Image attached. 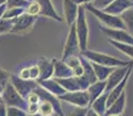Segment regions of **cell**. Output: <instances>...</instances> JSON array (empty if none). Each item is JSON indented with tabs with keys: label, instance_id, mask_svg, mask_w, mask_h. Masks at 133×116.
<instances>
[{
	"label": "cell",
	"instance_id": "28",
	"mask_svg": "<svg viewBox=\"0 0 133 116\" xmlns=\"http://www.w3.org/2000/svg\"><path fill=\"white\" fill-rule=\"evenodd\" d=\"M29 1L28 0H7L6 6L8 8H27Z\"/></svg>",
	"mask_w": 133,
	"mask_h": 116
},
{
	"label": "cell",
	"instance_id": "16",
	"mask_svg": "<svg viewBox=\"0 0 133 116\" xmlns=\"http://www.w3.org/2000/svg\"><path fill=\"white\" fill-rule=\"evenodd\" d=\"M70 77H74L73 70L64 60H56L55 59L53 78H70Z\"/></svg>",
	"mask_w": 133,
	"mask_h": 116
},
{
	"label": "cell",
	"instance_id": "7",
	"mask_svg": "<svg viewBox=\"0 0 133 116\" xmlns=\"http://www.w3.org/2000/svg\"><path fill=\"white\" fill-rule=\"evenodd\" d=\"M101 30L105 35L109 36V40L133 45V35L127 32L126 29H116V28H109L105 26H101Z\"/></svg>",
	"mask_w": 133,
	"mask_h": 116
},
{
	"label": "cell",
	"instance_id": "12",
	"mask_svg": "<svg viewBox=\"0 0 133 116\" xmlns=\"http://www.w3.org/2000/svg\"><path fill=\"white\" fill-rule=\"evenodd\" d=\"M133 7V0H115L103 11L111 15H122L126 9Z\"/></svg>",
	"mask_w": 133,
	"mask_h": 116
},
{
	"label": "cell",
	"instance_id": "42",
	"mask_svg": "<svg viewBox=\"0 0 133 116\" xmlns=\"http://www.w3.org/2000/svg\"><path fill=\"white\" fill-rule=\"evenodd\" d=\"M74 2H76L78 5H86L89 2H93V0H73Z\"/></svg>",
	"mask_w": 133,
	"mask_h": 116
},
{
	"label": "cell",
	"instance_id": "23",
	"mask_svg": "<svg viewBox=\"0 0 133 116\" xmlns=\"http://www.w3.org/2000/svg\"><path fill=\"white\" fill-rule=\"evenodd\" d=\"M66 64L73 70L74 77H80L83 74V65L81 63V59L78 56H70L66 59H64Z\"/></svg>",
	"mask_w": 133,
	"mask_h": 116
},
{
	"label": "cell",
	"instance_id": "39",
	"mask_svg": "<svg viewBox=\"0 0 133 116\" xmlns=\"http://www.w3.org/2000/svg\"><path fill=\"white\" fill-rule=\"evenodd\" d=\"M0 116H7V106L4 103V101H0Z\"/></svg>",
	"mask_w": 133,
	"mask_h": 116
},
{
	"label": "cell",
	"instance_id": "22",
	"mask_svg": "<svg viewBox=\"0 0 133 116\" xmlns=\"http://www.w3.org/2000/svg\"><path fill=\"white\" fill-rule=\"evenodd\" d=\"M91 65L93 69L95 71V74L97 77V80L99 81H107V79L109 78V76L112 73L116 68H110V66H105V65H101V64H97L91 62Z\"/></svg>",
	"mask_w": 133,
	"mask_h": 116
},
{
	"label": "cell",
	"instance_id": "21",
	"mask_svg": "<svg viewBox=\"0 0 133 116\" xmlns=\"http://www.w3.org/2000/svg\"><path fill=\"white\" fill-rule=\"evenodd\" d=\"M56 79L67 92H75L82 91L79 84V80L76 77H70V78H53Z\"/></svg>",
	"mask_w": 133,
	"mask_h": 116
},
{
	"label": "cell",
	"instance_id": "24",
	"mask_svg": "<svg viewBox=\"0 0 133 116\" xmlns=\"http://www.w3.org/2000/svg\"><path fill=\"white\" fill-rule=\"evenodd\" d=\"M38 113L44 116H53V115H57L56 114V110L53 105L51 103L50 101L48 100H42L39 102V109H38ZM59 116V115H58Z\"/></svg>",
	"mask_w": 133,
	"mask_h": 116
},
{
	"label": "cell",
	"instance_id": "35",
	"mask_svg": "<svg viewBox=\"0 0 133 116\" xmlns=\"http://www.w3.org/2000/svg\"><path fill=\"white\" fill-rule=\"evenodd\" d=\"M87 112H88V107L82 108V107H75L73 109V112L71 113L70 116H86Z\"/></svg>",
	"mask_w": 133,
	"mask_h": 116
},
{
	"label": "cell",
	"instance_id": "37",
	"mask_svg": "<svg viewBox=\"0 0 133 116\" xmlns=\"http://www.w3.org/2000/svg\"><path fill=\"white\" fill-rule=\"evenodd\" d=\"M38 109H39V103H28L27 114L28 115H35L38 113Z\"/></svg>",
	"mask_w": 133,
	"mask_h": 116
},
{
	"label": "cell",
	"instance_id": "8",
	"mask_svg": "<svg viewBox=\"0 0 133 116\" xmlns=\"http://www.w3.org/2000/svg\"><path fill=\"white\" fill-rule=\"evenodd\" d=\"M34 23H35L34 15H30L28 13H23L22 15L13 19V28H12L11 33H15V34L25 33L31 29Z\"/></svg>",
	"mask_w": 133,
	"mask_h": 116
},
{
	"label": "cell",
	"instance_id": "41",
	"mask_svg": "<svg viewBox=\"0 0 133 116\" xmlns=\"http://www.w3.org/2000/svg\"><path fill=\"white\" fill-rule=\"evenodd\" d=\"M6 9H7L6 4H4V5H1V6H0V19H2V16H4L5 12H6Z\"/></svg>",
	"mask_w": 133,
	"mask_h": 116
},
{
	"label": "cell",
	"instance_id": "44",
	"mask_svg": "<svg viewBox=\"0 0 133 116\" xmlns=\"http://www.w3.org/2000/svg\"><path fill=\"white\" fill-rule=\"evenodd\" d=\"M6 1H7V0H0V6H1V5H4V4H6Z\"/></svg>",
	"mask_w": 133,
	"mask_h": 116
},
{
	"label": "cell",
	"instance_id": "26",
	"mask_svg": "<svg viewBox=\"0 0 133 116\" xmlns=\"http://www.w3.org/2000/svg\"><path fill=\"white\" fill-rule=\"evenodd\" d=\"M109 42L111 43L115 48H117L119 51L124 52L125 55L130 56L131 58H133V45L132 44H126V43H121V42H116V41L109 40Z\"/></svg>",
	"mask_w": 133,
	"mask_h": 116
},
{
	"label": "cell",
	"instance_id": "20",
	"mask_svg": "<svg viewBox=\"0 0 133 116\" xmlns=\"http://www.w3.org/2000/svg\"><path fill=\"white\" fill-rule=\"evenodd\" d=\"M108 96H109V93L104 92L103 94H102L99 97H97L89 107L93 108V109L95 110L96 113H98L101 116H104L105 115L107 109H108V105H107V102H108Z\"/></svg>",
	"mask_w": 133,
	"mask_h": 116
},
{
	"label": "cell",
	"instance_id": "17",
	"mask_svg": "<svg viewBox=\"0 0 133 116\" xmlns=\"http://www.w3.org/2000/svg\"><path fill=\"white\" fill-rule=\"evenodd\" d=\"M35 1L38 2V5L41 6V13L39 14L42 15H45V16H49V17H52V19L57 20V21L61 22L63 20L60 19V16L57 14L56 12L55 7H53L52 2L51 0H35Z\"/></svg>",
	"mask_w": 133,
	"mask_h": 116
},
{
	"label": "cell",
	"instance_id": "6",
	"mask_svg": "<svg viewBox=\"0 0 133 116\" xmlns=\"http://www.w3.org/2000/svg\"><path fill=\"white\" fill-rule=\"evenodd\" d=\"M80 50V44H79V38L76 34V26L75 23L70 26V33H68L67 40H66L65 49H64L63 53V60L66 59L70 56H78Z\"/></svg>",
	"mask_w": 133,
	"mask_h": 116
},
{
	"label": "cell",
	"instance_id": "13",
	"mask_svg": "<svg viewBox=\"0 0 133 116\" xmlns=\"http://www.w3.org/2000/svg\"><path fill=\"white\" fill-rule=\"evenodd\" d=\"M132 69H133V65L130 68V70L127 71V73H126V76H125V78L123 79V80L119 82L118 85H117L116 87H115L112 91H110L109 92V96H108V102H107V105H108V108L111 106L112 103H114L115 101H116L117 99H118L119 96L124 93V89H125V87H126V84H127V81H129V77H130V74H131V71H132Z\"/></svg>",
	"mask_w": 133,
	"mask_h": 116
},
{
	"label": "cell",
	"instance_id": "29",
	"mask_svg": "<svg viewBox=\"0 0 133 116\" xmlns=\"http://www.w3.org/2000/svg\"><path fill=\"white\" fill-rule=\"evenodd\" d=\"M13 28V19H0V34H4V33H8L12 32Z\"/></svg>",
	"mask_w": 133,
	"mask_h": 116
},
{
	"label": "cell",
	"instance_id": "36",
	"mask_svg": "<svg viewBox=\"0 0 133 116\" xmlns=\"http://www.w3.org/2000/svg\"><path fill=\"white\" fill-rule=\"evenodd\" d=\"M25 100H27L28 103H39L41 102V97H39V95H38L36 92H31L27 96V99Z\"/></svg>",
	"mask_w": 133,
	"mask_h": 116
},
{
	"label": "cell",
	"instance_id": "38",
	"mask_svg": "<svg viewBox=\"0 0 133 116\" xmlns=\"http://www.w3.org/2000/svg\"><path fill=\"white\" fill-rule=\"evenodd\" d=\"M19 77L21 79H23V80H30V69L29 68H25L23 70H21Z\"/></svg>",
	"mask_w": 133,
	"mask_h": 116
},
{
	"label": "cell",
	"instance_id": "45",
	"mask_svg": "<svg viewBox=\"0 0 133 116\" xmlns=\"http://www.w3.org/2000/svg\"><path fill=\"white\" fill-rule=\"evenodd\" d=\"M109 116H122V115H109Z\"/></svg>",
	"mask_w": 133,
	"mask_h": 116
},
{
	"label": "cell",
	"instance_id": "32",
	"mask_svg": "<svg viewBox=\"0 0 133 116\" xmlns=\"http://www.w3.org/2000/svg\"><path fill=\"white\" fill-rule=\"evenodd\" d=\"M7 116H29L24 109L17 107H7Z\"/></svg>",
	"mask_w": 133,
	"mask_h": 116
},
{
	"label": "cell",
	"instance_id": "46",
	"mask_svg": "<svg viewBox=\"0 0 133 116\" xmlns=\"http://www.w3.org/2000/svg\"><path fill=\"white\" fill-rule=\"evenodd\" d=\"M28 1H29V2H31V1H34V0H28Z\"/></svg>",
	"mask_w": 133,
	"mask_h": 116
},
{
	"label": "cell",
	"instance_id": "43",
	"mask_svg": "<svg viewBox=\"0 0 133 116\" xmlns=\"http://www.w3.org/2000/svg\"><path fill=\"white\" fill-rule=\"evenodd\" d=\"M29 116H44V115H42V114H39V113H37V114H35V115H29ZM53 116H58V115H53Z\"/></svg>",
	"mask_w": 133,
	"mask_h": 116
},
{
	"label": "cell",
	"instance_id": "15",
	"mask_svg": "<svg viewBox=\"0 0 133 116\" xmlns=\"http://www.w3.org/2000/svg\"><path fill=\"white\" fill-rule=\"evenodd\" d=\"M38 84H39L44 89H46L48 92H50L51 94L56 95L57 97H59L60 95H64L66 92H67L59 82L56 80V79H46V80L38 81Z\"/></svg>",
	"mask_w": 133,
	"mask_h": 116
},
{
	"label": "cell",
	"instance_id": "10",
	"mask_svg": "<svg viewBox=\"0 0 133 116\" xmlns=\"http://www.w3.org/2000/svg\"><path fill=\"white\" fill-rule=\"evenodd\" d=\"M133 65V62H130V64L127 66H121V68H116L112 71V73L109 76V78L107 79V89L105 92H110L121 82L123 79L125 78L127 71L130 70V68Z\"/></svg>",
	"mask_w": 133,
	"mask_h": 116
},
{
	"label": "cell",
	"instance_id": "4",
	"mask_svg": "<svg viewBox=\"0 0 133 116\" xmlns=\"http://www.w3.org/2000/svg\"><path fill=\"white\" fill-rule=\"evenodd\" d=\"M76 26V34L79 38V44H80V50H87V42H88V25L86 20V6L85 5H79V13L78 17L75 20Z\"/></svg>",
	"mask_w": 133,
	"mask_h": 116
},
{
	"label": "cell",
	"instance_id": "3",
	"mask_svg": "<svg viewBox=\"0 0 133 116\" xmlns=\"http://www.w3.org/2000/svg\"><path fill=\"white\" fill-rule=\"evenodd\" d=\"M1 100L4 101V103L7 107H17V108H21V109H24L27 112V107H28L27 100L15 89V87L13 86L11 81L4 88Z\"/></svg>",
	"mask_w": 133,
	"mask_h": 116
},
{
	"label": "cell",
	"instance_id": "2",
	"mask_svg": "<svg viewBox=\"0 0 133 116\" xmlns=\"http://www.w3.org/2000/svg\"><path fill=\"white\" fill-rule=\"evenodd\" d=\"M81 56L86 57L90 62L101 64V65L110 66V68H121V66H127L130 64V62H124V60H121V59H118V58L112 57V56L97 52V51H91V50L82 51V52H81Z\"/></svg>",
	"mask_w": 133,
	"mask_h": 116
},
{
	"label": "cell",
	"instance_id": "25",
	"mask_svg": "<svg viewBox=\"0 0 133 116\" xmlns=\"http://www.w3.org/2000/svg\"><path fill=\"white\" fill-rule=\"evenodd\" d=\"M121 17L123 19V21H124L125 26H126L127 32L133 34V7L126 9V11L121 15Z\"/></svg>",
	"mask_w": 133,
	"mask_h": 116
},
{
	"label": "cell",
	"instance_id": "14",
	"mask_svg": "<svg viewBox=\"0 0 133 116\" xmlns=\"http://www.w3.org/2000/svg\"><path fill=\"white\" fill-rule=\"evenodd\" d=\"M64 13H65L66 22L70 26L73 25L75 23V20L78 17L79 5L73 0H64Z\"/></svg>",
	"mask_w": 133,
	"mask_h": 116
},
{
	"label": "cell",
	"instance_id": "11",
	"mask_svg": "<svg viewBox=\"0 0 133 116\" xmlns=\"http://www.w3.org/2000/svg\"><path fill=\"white\" fill-rule=\"evenodd\" d=\"M37 65L39 68V78H38L37 81L46 80V79H51L53 77V72H55V59L49 60L46 58H41Z\"/></svg>",
	"mask_w": 133,
	"mask_h": 116
},
{
	"label": "cell",
	"instance_id": "30",
	"mask_svg": "<svg viewBox=\"0 0 133 116\" xmlns=\"http://www.w3.org/2000/svg\"><path fill=\"white\" fill-rule=\"evenodd\" d=\"M25 13H28V14H30V15H37V14H39L41 13V6L38 5V2L37 1H31V2H29V5H28V7L25 8Z\"/></svg>",
	"mask_w": 133,
	"mask_h": 116
},
{
	"label": "cell",
	"instance_id": "40",
	"mask_svg": "<svg viewBox=\"0 0 133 116\" xmlns=\"http://www.w3.org/2000/svg\"><path fill=\"white\" fill-rule=\"evenodd\" d=\"M86 116H101V115H99L98 113H96L95 110L93 109V108L89 107V108H88V112H87V115H86Z\"/></svg>",
	"mask_w": 133,
	"mask_h": 116
},
{
	"label": "cell",
	"instance_id": "19",
	"mask_svg": "<svg viewBox=\"0 0 133 116\" xmlns=\"http://www.w3.org/2000/svg\"><path fill=\"white\" fill-rule=\"evenodd\" d=\"M125 105H126V95L125 92L123 93L121 96L116 100L110 107L107 109L105 115L104 116H109V115H122L123 112L125 109Z\"/></svg>",
	"mask_w": 133,
	"mask_h": 116
},
{
	"label": "cell",
	"instance_id": "9",
	"mask_svg": "<svg viewBox=\"0 0 133 116\" xmlns=\"http://www.w3.org/2000/svg\"><path fill=\"white\" fill-rule=\"evenodd\" d=\"M11 82L13 84V86L15 87V89H16L24 99H27L28 95L31 92H34L35 88L38 86L37 80H23V79H21L20 77H16V76L11 77Z\"/></svg>",
	"mask_w": 133,
	"mask_h": 116
},
{
	"label": "cell",
	"instance_id": "1",
	"mask_svg": "<svg viewBox=\"0 0 133 116\" xmlns=\"http://www.w3.org/2000/svg\"><path fill=\"white\" fill-rule=\"evenodd\" d=\"M85 6H86V9H88L91 14L95 15L99 21L105 25V27L116 28V29H126L127 30L126 26H125V23H124V21H123V19L121 16L111 15V14H109V13L102 11V9L96 8V7H94L93 5H91V2L86 4Z\"/></svg>",
	"mask_w": 133,
	"mask_h": 116
},
{
	"label": "cell",
	"instance_id": "31",
	"mask_svg": "<svg viewBox=\"0 0 133 116\" xmlns=\"http://www.w3.org/2000/svg\"><path fill=\"white\" fill-rule=\"evenodd\" d=\"M11 73H8L7 71L0 69V88L4 89L5 87L7 86L9 81H11Z\"/></svg>",
	"mask_w": 133,
	"mask_h": 116
},
{
	"label": "cell",
	"instance_id": "18",
	"mask_svg": "<svg viewBox=\"0 0 133 116\" xmlns=\"http://www.w3.org/2000/svg\"><path fill=\"white\" fill-rule=\"evenodd\" d=\"M105 89H107V81L97 80L96 82L91 84L90 86L88 87V89H87V92H88V94H89V97H90V105L95 101L97 97L101 96V95L105 92Z\"/></svg>",
	"mask_w": 133,
	"mask_h": 116
},
{
	"label": "cell",
	"instance_id": "27",
	"mask_svg": "<svg viewBox=\"0 0 133 116\" xmlns=\"http://www.w3.org/2000/svg\"><path fill=\"white\" fill-rule=\"evenodd\" d=\"M23 13H25V8H8V9H6V12H5L2 17L4 19L12 20V19L20 16V15H22Z\"/></svg>",
	"mask_w": 133,
	"mask_h": 116
},
{
	"label": "cell",
	"instance_id": "5",
	"mask_svg": "<svg viewBox=\"0 0 133 116\" xmlns=\"http://www.w3.org/2000/svg\"><path fill=\"white\" fill-rule=\"evenodd\" d=\"M58 99L60 101L67 102L75 107H89L90 106V97L87 91H75V92H66L64 95H60Z\"/></svg>",
	"mask_w": 133,
	"mask_h": 116
},
{
	"label": "cell",
	"instance_id": "33",
	"mask_svg": "<svg viewBox=\"0 0 133 116\" xmlns=\"http://www.w3.org/2000/svg\"><path fill=\"white\" fill-rule=\"evenodd\" d=\"M115 0H93V2H91V5H93L94 7H96V8L98 9H102L103 11L104 8H107V7L109 6L111 2H114Z\"/></svg>",
	"mask_w": 133,
	"mask_h": 116
},
{
	"label": "cell",
	"instance_id": "34",
	"mask_svg": "<svg viewBox=\"0 0 133 116\" xmlns=\"http://www.w3.org/2000/svg\"><path fill=\"white\" fill-rule=\"evenodd\" d=\"M30 80H38L39 78V68L38 65L30 66Z\"/></svg>",
	"mask_w": 133,
	"mask_h": 116
}]
</instances>
